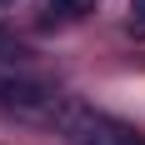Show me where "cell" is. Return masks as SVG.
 Here are the masks:
<instances>
[{"label": "cell", "instance_id": "6da1fadb", "mask_svg": "<svg viewBox=\"0 0 145 145\" xmlns=\"http://www.w3.org/2000/svg\"><path fill=\"white\" fill-rule=\"evenodd\" d=\"M0 105H5L10 115H20V120H35V125H65V110H70V100H65L55 85L25 80V75L0 80Z\"/></svg>", "mask_w": 145, "mask_h": 145}, {"label": "cell", "instance_id": "7a4b0ae2", "mask_svg": "<svg viewBox=\"0 0 145 145\" xmlns=\"http://www.w3.org/2000/svg\"><path fill=\"white\" fill-rule=\"evenodd\" d=\"M60 130L70 135L75 145H145V135L135 130V125H125V120L115 115H100V110H90V105H75L65 110V125Z\"/></svg>", "mask_w": 145, "mask_h": 145}, {"label": "cell", "instance_id": "3957f363", "mask_svg": "<svg viewBox=\"0 0 145 145\" xmlns=\"http://www.w3.org/2000/svg\"><path fill=\"white\" fill-rule=\"evenodd\" d=\"M50 10H55V15H85L90 0H50Z\"/></svg>", "mask_w": 145, "mask_h": 145}, {"label": "cell", "instance_id": "277c9868", "mask_svg": "<svg viewBox=\"0 0 145 145\" xmlns=\"http://www.w3.org/2000/svg\"><path fill=\"white\" fill-rule=\"evenodd\" d=\"M130 15H140V20H145V0H135V5H130Z\"/></svg>", "mask_w": 145, "mask_h": 145}]
</instances>
